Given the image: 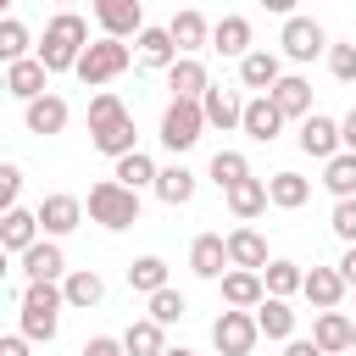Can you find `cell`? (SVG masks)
<instances>
[{
	"label": "cell",
	"mask_w": 356,
	"mask_h": 356,
	"mask_svg": "<svg viewBox=\"0 0 356 356\" xmlns=\"http://www.w3.org/2000/svg\"><path fill=\"white\" fill-rule=\"evenodd\" d=\"M89 134H95V150H106L111 161L117 156H128V150H139L134 139V117H128V106L111 95V89H100L95 100H89Z\"/></svg>",
	"instance_id": "6da1fadb"
},
{
	"label": "cell",
	"mask_w": 356,
	"mask_h": 356,
	"mask_svg": "<svg viewBox=\"0 0 356 356\" xmlns=\"http://www.w3.org/2000/svg\"><path fill=\"white\" fill-rule=\"evenodd\" d=\"M83 50H89V22H83L78 11H56V17L44 22V39H39V61H44L50 72H72Z\"/></svg>",
	"instance_id": "7a4b0ae2"
},
{
	"label": "cell",
	"mask_w": 356,
	"mask_h": 356,
	"mask_svg": "<svg viewBox=\"0 0 356 356\" xmlns=\"http://www.w3.org/2000/svg\"><path fill=\"white\" fill-rule=\"evenodd\" d=\"M89 222H100V228H111V234H122V228H134L139 222V189H128L122 178H100V184H89Z\"/></svg>",
	"instance_id": "3957f363"
},
{
	"label": "cell",
	"mask_w": 356,
	"mask_h": 356,
	"mask_svg": "<svg viewBox=\"0 0 356 356\" xmlns=\"http://www.w3.org/2000/svg\"><path fill=\"white\" fill-rule=\"evenodd\" d=\"M61 306H67V289H61L56 278L28 284V289H22V334L50 345V339H56V328H61Z\"/></svg>",
	"instance_id": "277c9868"
},
{
	"label": "cell",
	"mask_w": 356,
	"mask_h": 356,
	"mask_svg": "<svg viewBox=\"0 0 356 356\" xmlns=\"http://www.w3.org/2000/svg\"><path fill=\"white\" fill-rule=\"evenodd\" d=\"M128 61H134V50H128L122 39H111V33H106V39H95V44L78 56V67H72V72H78L89 89H100V83L122 78V72H128Z\"/></svg>",
	"instance_id": "5b68a950"
},
{
	"label": "cell",
	"mask_w": 356,
	"mask_h": 356,
	"mask_svg": "<svg viewBox=\"0 0 356 356\" xmlns=\"http://www.w3.org/2000/svg\"><path fill=\"white\" fill-rule=\"evenodd\" d=\"M200 128H211V122H206V106L172 95V106L161 111V145H167V150H189V145H200Z\"/></svg>",
	"instance_id": "8992f818"
},
{
	"label": "cell",
	"mask_w": 356,
	"mask_h": 356,
	"mask_svg": "<svg viewBox=\"0 0 356 356\" xmlns=\"http://www.w3.org/2000/svg\"><path fill=\"white\" fill-rule=\"evenodd\" d=\"M256 339H261V323H256V312H245V306H228V312L211 323V345H217L222 356H250Z\"/></svg>",
	"instance_id": "52a82bcc"
},
{
	"label": "cell",
	"mask_w": 356,
	"mask_h": 356,
	"mask_svg": "<svg viewBox=\"0 0 356 356\" xmlns=\"http://www.w3.org/2000/svg\"><path fill=\"white\" fill-rule=\"evenodd\" d=\"M278 44H284V56H289V61H317V56H328V33H323L312 17H284Z\"/></svg>",
	"instance_id": "ba28073f"
},
{
	"label": "cell",
	"mask_w": 356,
	"mask_h": 356,
	"mask_svg": "<svg viewBox=\"0 0 356 356\" xmlns=\"http://www.w3.org/2000/svg\"><path fill=\"white\" fill-rule=\"evenodd\" d=\"M89 11H95V22L111 33V39H139L145 33V11H139V0H89Z\"/></svg>",
	"instance_id": "9c48e42d"
},
{
	"label": "cell",
	"mask_w": 356,
	"mask_h": 356,
	"mask_svg": "<svg viewBox=\"0 0 356 356\" xmlns=\"http://www.w3.org/2000/svg\"><path fill=\"white\" fill-rule=\"evenodd\" d=\"M44 78H50V67L39 61V56H22V61H6V95L11 100H39V95H50L44 89Z\"/></svg>",
	"instance_id": "30bf717a"
},
{
	"label": "cell",
	"mask_w": 356,
	"mask_h": 356,
	"mask_svg": "<svg viewBox=\"0 0 356 356\" xmlns=\"http://www.w3.org/2000/svg\"><path fill=\"white\" fill-rule=\"evenodd\" d=\"M300 150L306 156H317V161H328V156H339L345 150V134H339V122L334 117H300Z\"/></svg>",
	"instance_id": "8fae6325"
},
{
	"label": "cell",
	"mask_w": 356,
	"mask_h": 356,
	"mask_svg": "<svg viewBox=\"0 0 356 356\" xmlns=\"http://www.w3.org/2000/svg\"><path fill=\"white\" fill-rule=\"evenodd\" d=\"M83 211H89V206H83L78 195H44V200H39V228H44L50 239H61V234H72V228L83 222Z\"/></svg>",
	"instance_id": "7c38bea8"
},
{
	"label": "cell",
	"mask_w": 356,
	"mask_h": 356,
	"mask_svg": "<svg viewBox=\"0 0 356 356\" xmlns=\"http://www.w3.org/2000/svg\"><path fill=\"white\" fill-rule=\"evenodd\" d=\"M17 261H22V278H28V284H44V278H61V273H67V256H61L56 239H33Z\"/></svg>",
	"instance_id": "4fadbf2b"
},
{
	"label": "cell",
	"mask_w": 356,
	"mask_h": 356,
	"mask_svg": "<svg viewBox=\"0 0 356 356\" xmlns=\"http://www.w3.org/2000/svg\"><path fill=\"white\" fill-rule=\"evenodd\" d=\"M217 284H222V300H228V306H245V312H256V306L267 300V278H261L256 267H234V273H222Z\"/></svg>",
	"instance_id": "5bb4252c"
},
{
	"label": "cell",
	"mask_w": 356,
	"mask_h": 356,
	"mask_svg": "<svg viewBox=\"0 0 356 356\" xmlns=\"http://www.w3.org/2000/svg\"><path fill=\"white\" fill-rule=\"evenodd\" d=\"M256 145H273L278 139V128H284V111H278V100L273 95H256V100H245V122H239Z\"/></svg>",
	"instance_id": "9a60e30c"
},
{
	"label": "cell",
	"mask_w": 356,
	"mask_h": 356,
	"mask_svg": "<svg viewBox=\"0 0 356 356\" xmlns=\"http://www.w3.org/2000/svg\"><path fill=\"white\" fill-rule=\"evenodd\" d=\"M189 267H195V278H222V267H234L228 261V239L222 234H200L195 245H189Z\"/></svg>",
	"instance_id": "2e32d148"
},
{
	"label": "cell",
	"mask_w": 356,
	"mask_h": 356,
	"mask_svg": "<svg viewBox=\"0 0 356 356\" xmlns=\"http://www.w3.org/2000/svg\"><path fill=\"white\" fill-rule=\"evenodd\" d=\"M345 289H350V284H345V273H339V267H312V273H306V284H300V295H306L317 312L339 306V300H345Z\"/></svg>",
	"instance_id": "e0dca14e"
},
{
	"label": "cell",
	"mask_w": 356,
	"mask_h": 356,
	"mask_svg": "<svg viewBox=\"0 0 356 356\" xmlns=\"http://www.w3.org/2000/svg\"><path fill=\"white\" fill-rule=\"evenodd\" d=\"M312 339H317L328 356H339V350H350V339H356V323H350L339 306H328V312H317V323H312Z\"/></svg>",
	"instance_id": "ac0fdd59"
},
{
	"label": "cell",
	"mask_w": 356,
	"mask_h": 356,
	"mask_svg": "<svg viewBox=\"0 0 356 356\" xmlns=\"http://www.w3.org/2000/svg\"><path fill=\"white\" fill-rule=\"evenodd\" d=\"M167 33H172L178 56H195V50H206V44H211V22H206L200 11H172Z\"/></svg>",
	"instance_id": "d6986e66"
},
{
	"label": "cell",
	"mask_w": 356,
	"mask_h": 356,
	"mask_svg": "<svg viewBox=\"0 0 356 356\" xmlns=\"http://www.w3.org/2000/svg\"><path fill=\"white\" fill-rule=\"evenodd\" d=\"M67 117H72V111H67V100H61V95H39V100H28V111H22L28 134H44V139H50V134H61V128H67Z\"/></svg>",
	"instance_id": "ffe728a7"
},
{
	"label": "cell",
	"mask_w": 356,
	"mask_h": 356,
	"mask_svg": "<svg viewBox=\"0 0 356 356\" xmlns=\"http://www.w3.org/2000/svg\"><path fill=\"white\" fill-rule=\"evenodd\" d=\"M228 195V211L239 217V222H250V217H261L267 206H273V195H267V178H239L234 189H222Z\"/></svg>",
	"instance_id": "44dd1931"
},
{
	"label": "cell",
	"mask_w": 356,
	"mask_h": 356,
	"mask_svg": "<svg viewBox=\"0 0 356 356\" xmlns=\"http://www.w3.org/2000/svg\"><path fill=\"white\" fill-rule=\"evenodd\" d=\"M200 106H206V122H211V128H222V134L245 122V100H239L234 89H217V83H211V89L200 95Z\"/></svg>",
	"instance_id": "7402d4cb"
},
{
	"label": "cell",
	"mask_w": 356,
	"mask_h": 356,
	"mask_svg": "<svg viewBox=\"0 0 356 356\" xmlns=\"http://www.w3.org/2000/svg\"><path fill=\"white\" fill-rule=\"evenodd\" d=\"M134 44H139V67H150V72H167V67L178 61V44H172L167 28H145Z\"/></svg>",
	"instance_id": "603a6c76"
},
{
	"label": "cell",
	"mask_w": 356,
	"mask_h": 356,
	"mask_svg": "<svg viewBox=\"0 0 356 356\" xmlns=\"http://www.w3.org/2000/svg\"><path fill=\"white\" fill-rule=\"evenodd\" d=\"M278 78H284V67H278L273 50H250V56H239V83H245V89H261V95H267Z\"/></svg>",
	"instance_id": "cb8c5ba5"
},
{
	"label": "cell",
	"mask_w": 356,
	"mask_h": 356,
	"mask_svg": "<svg viewBox=\"0 0 356 356\" xmlns=\"http://www.w3.org/2000/svg\"><path fill=\"white\" fill-rule=\"evenodd\" d=\"M167 89L184 95V100H200V95L211 89V78H206V67H200L195 56H178V61L167 67Z\"/></svg>",
	"instance_id": "d4e9b609"
},
{
	"label": "cell",
	"mask_w": 356,
	"mask_h": 356,
	"mask_svg": "<svg viewBox=\"0 0 356 356\" xmlns=\"http://www.w3.org/2000/svg\"><path fill=\"white\" fill-rule=\"evenodd\" d=\"M267 95L278 100V111H284V117H312V83H306L300 72H284Z\"/></svg>",
	"instance_id": "484cf974"
},
{
	"label": "cell",
	"mask_w": 356,
	"mask_h": 356,
	"mask_svg": "<svg viewBox=\"0 0 356 356\" xmlns=\"http://www.w3.org/2000/svg\"><path fill=\"white\" fill-rule=\"evenodd\" d=\"M33 239H39V211H22V206H11V211H6V222H0V245H6L11 256H22Z\"/></svg>",
	"instance_id": "4316f807"
},
{
	"label": "cell",
	"mask_w": 356,
	"mask_h": 356,
	"mask_svg": "<svg viewBox=\"0 0 356 356\" xmlns=\"http://www.w3.org/2000/svg\"><path fill=\"white\" fill-rule=\"evenodd\" d=\"M211 50L217 56H250V17H222L211 28Z\"/></svg>",
	"instance_id": "83f0119b"
},
{
	"label": "cell",
	"mask_w": 356,
	"mask_h": 356,
	"mask_svg": "<svg viewBox=\"0 0 356 356\" xmlns=\"http://www.w3.org/2000/svg\"><path fill=\"white\" fill-rule=\"evenodd\" d=\"M267 195H273L278 211H295V206L312 200V178H300V172H273V178H267Z\"/></svg>",
	"instance_id": "f1b7e54d"
},
{
	"label": "cell",
	"mask_w": 356,
	"mask_h": 356,
	"mask_svg": "<svg viewBox=\"0 0 356 356\" xmlns=\"http://www.w3.org/2000/svg\"><path fill=\"white\" fill-rule=\"evenodd\" d=\"M228 261L261 273V267H267V239H261L256 228H234V234H228Z\"/></svg>",
	"instance_id": "f546056e"
},
{
	"label": "cell",
	"mask_w": 356,
	"mask_h": 356,
	"mask_svg": "<svg viewBox=\"0 0 356 356\" xmlns=\"http://www.w3.org/2000/svg\"><path fill=\"white\" fill-rule=\"evenodd\" d=\"M61 289H67V306H78V312L100 306V295H106V284H100V273H95V267L67 273V278H61Z\"/></svg>",
	"instance_id": "4dcf8cb0"
},
{
	"label": "cell",
	"mask_w": 356,
	"mask_h": 356,
	"mask_svg": "<svg viewBox=\"0 0 356 356\" xmlns=\"http://www.w3.org/2000/svg\"><path fill=\"white\" fill-rule=\"evenodd\" d=\"M256 323H261L267 339H295V312H289L284 295H267V300L256 306Z\"/></svg>",
	"instance_id": "1f68e13d"
},
{
	"label": "cell",
	"mask_w": 356,
	"mask_h": 356,
	"mask_svg": "<svg viewBox=\"0 0 356 356\" xmlns=\"http://www.w3.org/2000/svg\"><path fill=\"white\" fill-rule=\"evenodd\" d=\"M323 184H328L334 200H350V195H356V150L328 156V161H323Z\"/></svg>",
	"instance_id": "d6a6232c"
},
{
	"label": "cell",
	"mask_w": 356,
	"mask_h": 356,
	"mask_svg": "<svg viewBox=\"0 0 356 356\" xmlns=\"http://www.w3.org/2000/svg\"><path fill=\"white\" fill-rule=\"evenodd\" d=\"M150 189H156L167 206H189V200H195V172H189V167H161Z\"/></svg>",
	"instance_id": "836d02e7"
},
{
	"label": "cell",
	"mask_w": 356,
	"mask_h": 356,
	"mask_svg": "<svg viewBox=\"0 0 356 356\" xmlns=\"http://www.w3.org/2000/svg\"><path fill=\"white\" fill-rule=\"evenodd\" d=\"M122 345H128V356H167V339H161V323H156V317H139V323H128Z\"/></svg>",
	"instance_id": "e575fe53"
},
{
	"label": "cell",
	"mask_w": 356,
	"mask_h": 356,
	"mask_svg": "<svg viewBox=\"0 0 356 356\" xmlns=\"http://www.w3.org/2000/svg\"><path fill=\"white\" fill-rule=\"evenodd\" d=\"M128 289H139V295L167 289V261H161V256H139V261H128Z\"/></svg>",
	"instance_id": "d590c367"
},
{
	"label": "cell",
	"mask_w": 356,
	"mask_h": 356,
	"mask_svg": "<svg viewBox=\"0 0 356 356\" xmlns=\"http://www.w3.org/2000/svg\"><path fill=\"white\" fill-rule=\"evenodd\" d=\"M156 172H161V167H156L145 150H128V156H117V172H111V178H122L128 189H145V184H156Z\"/></svg>",
	"instance_id": "8d00e7d4"
},
{
	"label": "cell",
	"mask_w": 356,
	"mask_h": 356,
	"mask_svg": "<svg viewBox=\"0 0 356 356\" xmlns=\"http://www.w3.org/2000/svg\"><path fill=\"white\" fill-rule=\"evenodd\" d=\"M239 178H250V161H245L239 150H217V156H211V184H217V189H234Z\"/></svg>",
	"instance_id": "74e56055"
},
{
	"label": "cell",
	"mask_w": 356,
	"mask_h": 356,
	"mask_svg": "<svg viewBox=\"0 0 356 356\" xmlns=\"http://www.w3.org/2000/svg\"><path fill=\"white\" fill-rule=\"evenodd\" d=\"M261 278H267V295H284V300L306 284V273H300L295 261H267V267H261Z\"/></svg>",
	"instance_id": "f35d334b"
},
{
	"label": "cell",
	"mask_w": 356,
	"mask_h": 356,
	"mask_svg": "<svg viewBox=\"0 0 356 356\" xmlns=\"http://www.w3.org/2000/svg\"><path fill=\"white\" fill-rule=\"evenodd\" d=\"M0 56H6V61H22V56H28V28H22L17 17L0 22Z\"/></svg>",
	"instance_id": "ab89813d"
},
{
	"label": "cell",
	"mask_w": 356,
	"mask_h": 356,
	"mask_svg": "<svg viewBox=\"0 0 356 356\" xmlns=\"http://www.w3.org/2000/svg\"><path fill=\"white\" fill-rule=\"evenodd\" d=\"M184 312H189V306H184V295H178V289H156V295H150V317H156L161 328H167V323H178Z\"/></svg>",
	"instance_id": "60d3db41"
},
{
	"label": "cell",
	"mask_w": 356,
	"mask_h": 356,
	"mask_svg": "<svg viewBox=\"0 0 356 356\" xmlns=\"http://www.w3.org/2000/svg\"><path fill=\"white\" fill-rule=\"evenodd\" d=\"M328 72L339 83H356V44H328Z\"/></svg>",
	"instance_id": "b9f144b4"
},
{
	"label": "cell",
	"mask_w": 356,
	"mask_h": 356,
	"mask_svg": "<svg viewBox=\"0 0 356 356\" xmlns=\"http://www.w3.org/2000/svg\"><path fill=\"white\" fill-rule=\"evenodd\" d=\"M328 228H334L345 245H356V195H350V200H334V217H328Z\"/></svg>",
	"instance_id": "7bdbcfd3"
},
{
	"label": "cell",
	"mask_w": 356,
	"mask_h": 356,
	"mask_svg": "<svg viewBox=\"0 0 356 356\" xmlns=\"http://www.w3.org/2000/svg\"><path fill=\"white\" fill-rule=\"evenodd\" d=\"M17 189H22V167L6 161V167H0V206H6V211L17 206Z\"/></svg>",
	"instance_id": "ee69618b"
},
{
	"label": "cell",
	"mask_w": 356,
	"mask_h": 356,
	"mask_svg": "<svg viewBox=\"0 0 356 356\" xmlns=\"http://www.w3.org/2000/svg\"><path fill=\"white\" fill-rule=\"evenodd\" d=\"M78 356H128V345H122V339H111V334H95Z\"/></svg>",
	"instance_id": "f6af8a7d"
},
{
	"label": "cell",
	"mask_w": 356,
	"mask_h": 356,
	"mask_svg": "<svg viewBox=\"0 0 356 356\" xmlns=\"http://www.w3.org/2000/svg\"><path fill=\"white\" fill-rule=\"evenodd\" d=\"M284 356H328L317 339H284Z\"/></svg>",
	"instance_id": "bcb514c9"
},
{
	"label": "cell",
	"mask_w": 356,
	"mask_h": 356,
	"mask_svg": "<svg viewBox=\"0 0 356 356\" xmlns=\"http://www.w3.org/2000/svg\"><path fill=\"white\" fill-rule=\"evenodd\" d=\"M0 356H28V334H11V339H0Z\"/></svg>",
	"instance_id": "7dc6e473"
},
{
	"label": "cell",
	"mask_w": 356,
	"mask_h": 356,
	"mask_svg": "<svg viewBox=\"0 0 356 356\" xmlns=\"http://www.w3.org/2000/svg\"><path fill=\"white\" fill-rule=\"evenodd\" d=\"M339 134H345V150H356V106L339 117Z\"/></svg>",
	"instance_id": "c3c4849f"
},
{
	"label": "cell",
	"mask_w": 356,
	"mask_h": 356,
	"mask_svg": "<svg viewBox=\"0 0 356 356\" xmlns=\"http://www.w3.org/2000/svg\"><path fill=\"white\" fill-rule=\"evenodd\" d=\"M339 273H345V284H356V245H345V256H339Z\"/></svg>",
	"instance_id": "681fc988"
},
{
	"label": "cell",
	"mask_w": 356,
	"mask_h": 356,
	"mask_svg": "<svg viewBox=\"0 0 356 356\" xmlns=\"http://www.w3.org/2000/svg\"><path fill=\"white\" fill-rule=\"evenodd\" d=\"M261 6H267V11H278V17H289V11H295V0H261Z\"/></svg>",
	"instance_id": "f907efd6"
},
{
	"label": "cell",
	"mask_w": 356,
	"mask_h": 356,
	"mask_svg": "<svg viewBox=\"0 0 356 356\" xmlns=\"http://www.w3.org/2000/svg\"><path fill=\"white\" fill-rule=\"evenodd\" d=\"M167 356H195V350H184V345H178V350H172V345H167Z\"/></svg>",
	"instance_id": "816d5d0a"
},
{
	"label": "cell",
	"mask_w": 356,
	"mask_h": 356,
	"mask_svg": "<svg viewBox=\"0 0 356 356\" xmlns=\"http://www.w3.org/2000/svg\"><path fill=\"white\" fill-rule=\"evenodd\" d=\"M350 350H356V339H350Z\"/></svg>",
	"instance_id": "f5cc1de1"
},
{
	"label": "cell",
	"mask_w": 356,
	"mask_h": 356,
	"mask_svg": "<svg viewBox=\"0 0 356 356\" xmlns=\"http://www.w3.org/2000/svg\"><path fill=\"white\" fill-rule=\"evenodd\" d=\"M350 289H356V284H350Z\"/></svg>",
	"instance_id": "db71d44e"
}]
</instances>
